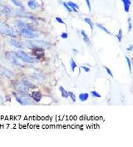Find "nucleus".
I'll use <instances>...</instances> for the list:
<instances>
[{
    "label": "nucleus",
    "mask_w": 133,
    "mask_h": 147,
    "mask_svg": "<svg viewBox=\"0 0 133 147\" xmlns=\"http://www.w3.org/2000/svg\"><path fill=\"white\" fill-rule=\"evenodd\" d=\"M0 58L2 59L1 63L5 64L14 69L20 70L26 68V64L18 59L14 50L3 51V53L0 56Z\"/></svg>",
    "instance_id": "1"
},
{
    "label": "nucleus",
    "mask_w": 133,
    "mask_h": 147,
    "mask_svg": "<svg viewBox=\"0 0 133 147\" xmlns=\"http://www.w3.org/2000/svg\"><path fill=\"white\" fill-rule=\"evenodd\" d=\"M0 36L3 38H18V32L8 21L0 18Z\"/></svg>",
    "instance_id": "2"
},
{
    "label": "nucleus",
    "mask_w": 133,
    "mask_h": 147,
    "mask_svg": "<svg viewBox=\"0 0 133 147\" xmlns=\"http://www.w3.org/2000/svg\"><path fill=\"white\" fill-rule=\"evenodd\" d=\"M26 48H31L33 50H38L41 48H50L51 44L43 39H24Z\"/></svg>",
    "instance_id": "3"
},
{
    "label": "nucleus",
    "mask_w": 133,
    "mask_h": 147,
    "mask_svg": "<svg viewBox=\"0 0 133 147\" xmlns=\"http://www.w3.org/2000/svg\"><path fill=\"white\" fill-rule=\"evenodd\" d=\"M16 56L18 57V59L27 64H38L40 62V59L38 57H33L30 55L28 52L25 51V49H18V50H15Z\"/></svg>",
    "instance_id": "4"
},
{
    "label": "nucleus",
    "mask_w": 133,
    "mask_h": 147,
    "mask_svg": "<svg viewBox=\"0 0 133 147\" xmlns=\"http://www.w3.org/2000/svg\"><path fill=\"white\" fill-rule=\"evenodd\" d=\"M16 18L15 8L7 3H0V18L13 19Z\"/></svg>",
    "instance_id": "5"
},
{
    "label": "nucleus",
    "mask_w": 133,
    "mask_h": 147,
    "mask_svg": "<svg viewBox=\"0 0 133 147\" xmlns=\"http://www.w3.org/2000/svg\"><path fill=\"white\" fill-rule=\"evenodd\" d=\"M14 97L15 101L21 106H33L36 102L32 100L30 95L28 93H21L13 92Z\"/></svg>",
    "instance_id": "6"
},
{
    "label": "nucleus",
    "mask_w": 133,
    "mask_h": 147,
    "mask_svg": "<svg viewBox=\"0 0 133 147\" xmlns=\"http://www.w3.org/2000/svg\"><path fill=\"white\" fill-rule=\"evenodd\" d=\"M17 76H18L17 70L8 67L5 64L0 63V77L1 78L10 82L14 78H15Z\"/></svg>",
    "instance_id": "7"
},
{
    "label": "nucleus",
    "mask_w": 133,
    "mask_h": 147,
    "mask_svg": "<svg viewBox=\"0 0 133 147\" xmlns=\"http://www.w3.org/2000/svg\"><path fill=\"white\" fill-rule=\"evenodd\" d=\"M18 32L19 37L23 39H34L38 38L40 37V33L36 31L33 28V27L21 29Z\"/></svg>",
    "instance_id": "8"
},
{
    "label": "nucleus",
    "mask_w": 133,
    "mask_h": 147,
    "mask_svg": "<svg viewBox=\"0 0 133 147\" xmlns=\"http://www.w3.org/2000/svg\"><path fill=\"white\" fill-rule=\"evenodd\" d=\"M5 43H7V45L9 46V47L18 50V49H25V43H24V40L23 38H20V37L18 38H6V41H4Z\"/></svg>",
    "instance_id": "9"
},
{
    "label": "nucleus",
    "mask_w": 133,
    "mask_h": 147,
    "mask_svg": "<svg viewBox=\"0 0 133 147\" xmlns=\"http://www.w3.org/2000/svg\"><path fill=\"white\" fill-rule=\"evenodd\" d=\"M10 84H11V87H12L13 91L15 92L28 93V88L24 85V83L20 78L19 79H18L17 78H14L12 81H10Z\"/></svg>",
    "instance_id": "10"
},
{
    "label": "nucleus",
    "mask_w": 133,
    "mask_h": 147,
    "mask_svg": "<svg viewBox=\"0 0 133 147\" xmlns=\"http://www.w3.org/2000/svg\"><path fill=\"white\" fill-rule=\"evenodd\" d=\"M28 77L30 78L32 82H38V83H43L47 80L46 76L43 73H41V72L37 71H30L28 74Z\"/></svg>",
    "instance_id": "11"
},
{
    "label": "nucleus",
    "mask_w": 133,
    "mask_h": 147,
    "mask_svg": "<svg viewBox=\"0 0 133 147\" xmlns=\"http://www.w3.org/2000/svg\"><path fill=\"white\" fill-rule=\"evenodd\" d=\"M21 79V81L23 82V83H24V85L28 88V90H29V89H35V88H37V86L36 84L32 81L30 78H28V76H24V77H21L20 78Z\"/></svg>",
    "instance_id": "12"
},
{
    "label": "nucleus",
    "mask_w": 133,
    "mask_h": 147,
    "mask_svg": "<svg viewBox=\"0 0 133 147\" xmlns=\"http://www.w3.org/2000/svg\"><path fill=\"white\" fill-rule=\"evenodd\" d=\"M26 6H27V8H29L30 10H32V11H36L40 8V4L38 3L37 0H28Z\"/></svg>",
    "instance_id": "13"
},
{
    "label": "nucleus",
    "mask_w": 133,
    "mask_h": 147,
    "mask_svg": "<svg viewBox=\"0 0 133 147\" xmlns=\"http://www.w3.org/2000/svg\"><path fill=\"white\" fill-rule=\"evenodd\" d=\"M7 1H8L10 3V5L14 7V8H21V9L26 8L23 0H7Z\"/></svg>",
    "instance_id": "14"
},
{
    "label": "nucleus",
    "mask_w": 133,
    "mask_h": 147,
    "mask_svg": "<svg viewBox=\"0 0 133 147\" xmlns=\"http://www.w3.org/2000/svg\"><path fill=\"white\" fill-rule=\"evenodd\" d=\"M29 95L32 98V100L35 101L36 103L39 102L41 101V99H42V93L39 91H32Z\"/></svg>",
    "instance_id": "15"
},
{
    "label": "nucleus",
    "mask_w": 133,
    "mask_h": 147,
    "mask_svg": "<svg viewBox=\"0 0 133 147\" xmlns=\"http://www.w3.org/2000/svg\"><path fill=\"white\" fill-rule=\"evenodd\" d=\"M80 35L82 36V39H83L84 42L86 44V46L91 47V45H92V43H91V40H90V38H89V37L87 36V34L86 33V32L84 31L83 29H82V30L80 31Z\"/></svg>",
    "instance_id": "16"
},
{
    "label": "nucleus",
    "mask_w": 133,
    "mask_h": 147,
    "mask_svg": "<svg viewBox=\"0 0 133 147\" xmlns=\"http://www.w3.org/2000/svg\"><path fill=\"white\" fill-rule=\"evenodd\" d=\"M67 3H68V6L70 7L72 12H75V13H78V12L79 9H80V7H79L78 3H74V2H72V1H68V2H67Z\"/></svg>",
    "instance_id": "17"
},
{
    "label": "nucleus",
    "mask_w": 133,
    "mask_h": 147,
    "mask_svg": "<svg viewBox=\"0 0 133 147\" xmlns=\"http://www.w3.org/2000/svg\"><path fill=\"white\" fill-rule=\"evenodd\" d=\"M122 3H123V6H124V11L126 13H129L130 11V7H131V0H122Z\"/></svg>",
    "instance_id": "18"
},
{
    "label": "nucleus",
    "mask_w": 133,
    "mask_h": 147,
    "mask_svg": "<svg viewBox=\"0 0 133 147\" xmlns=\"http://www.w3.org/2000/svg\"><path fill=\"white\" fill-rule=\"evenodd\" d=\"M95 26H96V27H97L99 29H101L102 32H104L105 33H107V34H108V35H112V34H111V32H110L109 30L106 28V27H104L102 24H101V23H97L96 24H95Z\"/></svg>",
    "instance_id": "19"
},
{
    "label": "nucleus",
    "mask_w": 133,
    "mask_h": 147,
    "mask_svg": "<svg viewBox=\"0 0 133 147\" xmlns=\"http://www.w3.org/2000/svg\"><path fill=\"white\" fill-rule=\"evenodd\" d=\"M5 101H6V96H5V94H4L3 89L1 88V86H0V106L4 105Z\"/></svg>",
    "instance_id": "20"
},
{
    "label": "nucleus",
    "mask_w": 133,
    "mask_h": 147,
    "mask_svg": "<svg viewBox=\"0 0 133 147\" xmlns=\"http://www.w3.org/2000/svg\"><path fill=\"white\" fill-rule=\"evenodd\" d=\"M78 98L79 100L81 101H86L88 100V98H89V93H86V92H82V93H80L78 96Z\"/></svg>",
    "instance_id": "21"
},
{
    "label": "nucleus",
    "mask_w": 133,
    "mask_h": 147,
    "mask_svg": "<svg viewBox=\"0 0 133 147\" xmlns=\"http://www.w3.org/2000/svg\"><path fill=\"white\" fill-rule=\"evenodd\" d=\"M83 20H84V22H85L86 24H88V25L90 26L91 30H92V31H93L94 28H95V24H94L93 22H92V20L90 18H85Z\"/></svg>",
    "instance_id": "22"
},
{
    "label": "nucleus",
    "mask_w": 133,
    "mask_h": 147,
    "mask_svg": "<svg viewBox=\"0 0 133 147\" xmlns=\"http://www.w3.org/2000/svg\"><path fill=\"white\" fill-rule=\"evenodd\" d=\"M59 91H60V93H61V95H62L63 98H68V92L63 86H59Z\"/></svg>",
    "instance_id": "23"
},
{
    "label": "nucleus",
    "mask_w": 133,
    "mask_h": 147,
    "mask_svg": "<svg viewBox=\"0 0 133 147\" xmlns=\"http://www.w3.org/2000/svg\"><path fill=\"white\" fill-rule=\"evenodd\" d=\"M70 67H71V70H72V71H74L75 69L78 67V64H77V62L73 60V58H72V59L70 60Z\"/></svg>",
    "instance_id": "24"
},
{
    "label": "nucleus",
    "mask_w": 133,
    "mask_h": 147,
    "mask_svg": "<svg viewBox=\"0 0 133 147\" xmlns=\"http://www.w3.org/2000/svg\"><path fill=\"white\" fill-rule=\"evenodd\" d=\"M116 37H117V38L119 42H121L122 41V38H123V31H122V28L119 29V32H118L117 34L116 35Z\"/></svg>",
    "instance_id": "25"
},
{
    "label": "nucleus",
    "mask_w": 133,
    "mask_h": 147,
    "mask_svg": "<svg viewBox=\"0 0 133 147\" xmlns=\"http://www.w3.org/2000/svg\"><path fill=\"white\" fill-rule=\"evenodd\" d=\"M4 44H5V42L3 38V37L0 36V56L2 55V53H3V47H4Z\"/></svg>",
    "instance_id": "26"
},
{
    "label": "nucleus",
    "mask_w": 133,
    "mask_h": 147,
    "mask_svg": "<svg viewBox=\"0 0 133 147\" xmlns=\"http://www.w3.org/2000/svg\"><path fill=\"white\" fill-rule=\"evenodd\" d=\"M90 95L94 97V98H101L102 97V96H101V94L98 92H97V91H92L91 92H90Z\"/></svg>",
    "instance_id": "27"
},
{
    "label": "nucleus",
    "mask_w": 133,
    "mask_h": 147,
    "mask_svg": "<svg viewBox=\"0 0 133 147\" xmlns=\"http://www.w3.org/2000/svg\"><path fill=\"white\" fill-rule=\"evenodd\" d=\"M126 62L127 63V66H128V68H129V71H130V73H132V62H131V59L128 57H125Z\"/></svg>",
    "instance_id": "28"
},
{
    "label": "nucleus",
    "mask_w": 133,
    "mask_h": 147,
    "mask_svg": "<svg viewBox=\"0 0 133 147\" xmlns=\"http://www.w3.org/2000/svg\"><path fill=\"white\" fill-rule=\"evenodd\" d=\"M127 27H128V32L132 31V18L129 17L127 19Z\"/></svg>",
    "instance_id": "29"
},
{
    "label": "nucleus",
    "mask_w": 133,
    "mask_h": 147,
    "mask_svg": "<svg viewBox=\"0 0 133 147\" xmlns=\"http://www.w3.org/2000/svg\"><path fill=\"white\" fill-rule=\"evenodd\" d=\"M68 96H70V98L72 99V101L73 102H76L77 101V97H76V95L72 92H68Z\"/></svg>",
    "instance_id": "30"
},
{
    "label": "nucleus",
    "mask_w": 133,
    "mask_h": 147,
    "mask_svg": "<svg viewBox=\"0 0 133 147\" xmlns=\"http://www.w3.org/2000/svg\"><path fill=\"white\" fill-rule=\"evenodd\" d=\"M63 8H65L68 13H72V12L70 7L68 6V3H67V2H63Z\"/></svg>",
    "instance_id": "31"
},
{
    "label": "nucleus",
    "mask_w": 133,
    "mask_h": 147,
    "mask_svg": "<svg viewBox=\"0 0 133 147\" xmlns=\"http://www.w3.org/2000/svg\"><path fill=\"white\" fill-rule=\"evenodd\" d=\"M55 20H56L57 23H60V24H63V25H65V24H66L65 22L63 20V18H60V17H56V18H55Z\"/></svg>",
    "instance_id": "32"
},
{
    "label": "nucleus",
    "mask_w": 133,
    "mask_h": 147,
    "mask_svg": "<svg viewBox=\"0 0 133 147\" xmlns=\"http://www.w3.org/2000/svg\"><path fill=\"white\" fill-rule=\"evenodd\" d=\"M104 68L106 70V71H107V73L109 75L111 78H113V73H112V71H111V70L108 68V67H104Z\"/></svg>",
    "instance_id": "33"
},
{
    "label": "nucleus",
    "mask_w": 133,
    "mask_h": 147,
    "mask_svg": "<svg viewBox=\"0 0 133 147\" xmlns=\"http://www.w3.org/2000/svg\"><path fill=\"white\" fill-rule=\"evenodd\" d=\"M90 1H91V0H85L86 6H87V8H88L89 12H91V11H92V6H91V2H90Z\"/></svg>",
    "instance_id": "34"
},
{
    "label": "nucleus",
    "mask_w": 133,
    "mask_h": 147,
    "mask_svg": "<svg viewBox=\"0 0 133 147\" xmlns=\"http://www.w3.org/2000/svg\"><path fill=\"white\" fill-rule=\"evenodd\" d=\"M80 69L83 70L85 72H89L90 71V68L88 67H86V66H81L80 67Z\"/></svg>",
    "instance_id": "35"
},
{
    "label": "nucleus",
    "mask_w": 133,
    "mask_h": 147,
    "mask_svg": "<svg viewBox=\"0 0 133 147\" xmlns=\"http://www.w3.org/2000/svg\"><path fill=\"white\" fill-rule=\"evenodd\" d=\"M61 38L63 39H67L68 38V32H63V33H61Z\"/></svg>",
    "instance_id": "36"
},
{
    "label": "nucleus",
    "mask_w": 133,
    "mask_h": 147,
    "mask_svg": "<svg viewBox=\"0 0 133 147\" xmlns=\"http://www.w3.org/2000/svg\"><path fill=\"white\" fill-rule=\"evenodd\" d=\"M132 48H133L132 45H130V46H129V47H128L126 50H127L128 52H132Z\"/></svg>",
    "instance_id": "37"
},
{
    "label": "nucleus",
    "mask_w": 133,
    "mask_h": 147,
    "mask_svg": "<svg viewBox=\"0 0 133 147\" xmlns=\"http://www.w3.org/2000/svg\"><path fill=\"white\" fill-rule=\"evenodd\" d=\"M72 52H74V53H74V54H78V50H77V49H75V48H73V49H72Z\"/></svg>",
    "instance_id": "38"
},
{
    "label": "nucleus",
    "mask_w": 133,
    "mask_h": 147,
    "mask_svg": "<svg viewBox=\"0 0 133 147\" xmlns=\"http://www.w3.org/2000/svg\"><path fill=\"white\" fill-rule=\"evenodd\" d=\"M91 1H94V0H91Z\"/></svg>",
    "instance_id": "39"
},
{
    "label": "nucleus",
    "mask_w": 133,
    "mask_h": 147,
    "mask_svg": "<svg viewBox=\"0 0 133 147\" xmlns=\"http://www.w3.org/2000/svg\"><path fill=\"white\" fill-rule=\"evenodd\" d=\"M120 1H122V0H120Z\"/></svg>",
    "instance_id": "40"
}]
</instances>
